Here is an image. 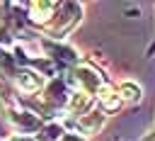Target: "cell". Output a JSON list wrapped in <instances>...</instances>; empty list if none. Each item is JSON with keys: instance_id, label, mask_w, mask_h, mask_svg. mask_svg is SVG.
<instances>
[{"instance_id": "obj_1", "label": "cell", "mask_w": 155, "mask_h": 141, "mask_svg": "<svg viewBox=\"0 0 155 141\" xmlns=\"http://www.w3.org/2000/svg\"><path fill=\"white\" fill-rule=\"evenodd\" d=\"M73 83L80 85L82 92H87V95H90V92H99V88L104 85L102 78H99V73H97L94 68H90V66L75 68V70H73Z\"/></svg>"}, {"instance_id": "obj_2", "label": "cell", "mask_w": 155, "mask_h": 141, "mask_svg": "<svg viewBox=\"0 0 155 141\" xmlns=\"http://www.w3.org/2000/svg\"><path fill=\"white\" fill-rule=\"evenodd\" d=\"M15 85H17L22 92H36V90L44 85V80H41V75L34 73V70H17V73H15Z\"/></svg>"}, {"instance_id": "obj_3", "label": "cell", "mask_w": 155, "mask_h": 141, "mask_svg": "<svg viewBox=\"0 0 155 141\" xmlns=\"http://www.w3.org/2000/svg\"><path fill=\"white\" fill-rule=\"evenodd\" d=\"M53 10H58L56 2H31V5H29V17H31V22L44 24V22L51 19Z\"/></svg>"}, {"instance_id": "obj_4", "label": "cell", "mask_w": 155, "mask_h": 141, "mask_svg": "<svg viewBox=\"0 0 155 141\" xmlns=\"http://www.w3.org/2000/svg\"><path fill=\"white\" fill-rule=\"evenodd\" d=\"M90 102H92V100H90L87 92H82V90H80V92H73L70 100H68V112H70V114H82V112L90 109Z\"/></svg>"}, {"instance_id": "obj_5", "label": "cell", "mask_w": 155, "mask_h": 141, "mask_svg": "<svg viewBox=\"0 0 155 141\" xmlns=\"http://www.w3.org/2000/svg\"><path fill=\"white\" fill-rule=\"evenodd\" d=\"M97 97L102 100L104 109H116V107L121 105V97H119V92H116L111 85H102L99 92H97Z\"/></svg>"}, {"instance_id": "obj_6", "label": "cell", "mask_w": 155, "mask_h": 141, "mask_svg": "<svg viewBox=\"0 0 155 141\" xmlns=\"http://www.w3.org/2000/svg\"><path fill=\"white\" fill-rule=\"evenodd\" d=\"M102 124H104V114H99V112L82 114V119H80V129L87 134H94L97 129H102Z\"/></svg>"}, {"instance_id": "obj_7", "label": "cell", "mask_w": 155, "mask_h": 141, "mask_svg": "<svg viewBox=\"0 0 155 141\" xmlns=\"http://www.w3.org/2000/svg\"><path fill=\"white\" fill-rule=\"evenodd\" d=\"M119 97H121V102H138L140 100V88L136 83H121Z\"/></svg>"}, {"instance_id": "obj_8", "label": "cell", "mask_w": 155, "mask_h": 141, "mask_svg": "<svg viewBox=\"0 0 155 141\" xmlns=\"http://www.w3.org/2000/svg\"><path fill=\"white\" fill-rule=\"evenodd\" d=\"M61 141H82V136H78V134H63Z\"/></svg>"}, {"instance_id": "obj_9", "label": "cell", "mask_w": 155, "mask_h": 141, "mask_svg": "<svg viewBox=\"0 0 155 141\" xmlns=\"http://www.w3.org/2000/svg\"><path fill=\"white\" fill-rule=\"evenodd\" d=\"M10 141H31V139H27V136H15V139H10Z\"/></svg>"}]
</instances>
